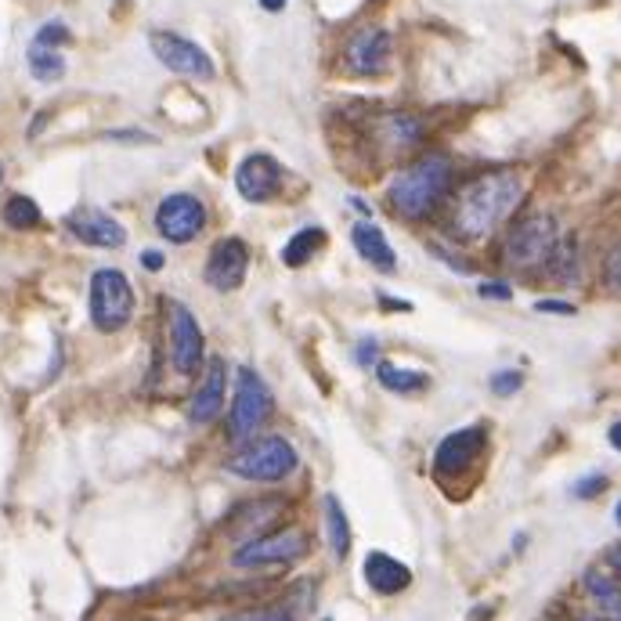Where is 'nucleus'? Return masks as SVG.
<instances>
[{
    "label": "nucleus",
    "instance_id": "obj_1",
    "mask_svg": "<svg viewBox=\"0 0 621 621\" xmlns=\"http://www.w3.org/2000/svg\"><path fill=\"white\" fill-rule=\"evenodd\" d=\"M524 196V181L513 171H492L462 185L451 207V235L459 243H481L517 210Z\"/></svg>",
    "mask_w": 621,
    "mask_h": 621
},
{
    "label": "nucleus",
    "instance_id": "obj_2",
    "mask_svg": "<svg viewBox=\"0 0 621 621\" xmlns=\"http://www.w3.org/2000/svg\"><path fill=\"white\" fill-rule=\"evenodd\" d=\"M451 188V160L442 152H431L423 160H415L412 166L398 171V177L390 181V210L405 221H423L442 207V199Z\"/></svg>",
    "mask_w": 621,
    "mask_h": 621
},
{
    "label": "nucleus",
    "instance_id": "obj_3",
    "mask_svg": "<svg viewBox=\"0 0 621 621\" xmlns=\"http://www.w3.org/2000/svg\"><path fill=\"white\" fill-rule=\"evenodd\" d=\"M134 319V289L131 278L116 268H101L90 275V322L101 333L127 330Z\"/></svg>",
    "mask_w": 621,
    "mask_h": 621
},
{
    "label": "nucleus",
    "instance_id": "obj_4",
    "mask_svg": "<svg viewBox=\"0 0 621 621\" xmlns=\"http://www.w3.org/2000/svg\"><path fill=\"white\" fill-rule=\"evenodd\" d=\"M297 470V448L286 437H257L228 459V473L243 481H282Z\"/></svg>",
    "mask_w": 621,
    "mask_h": 621
},
{
    "label": "nucleus",
    "instance_id": "obj_5",
    "mask_svg": "<svg viewBox=\"0 0 621 621\" xmlns=\"http://www.w3.org/2000/svg\"><path fill=\"white\" fill-rule=\"evenodd\" d=\"M560 239V228H557V218L552 213H527L510 228L506 235V246H502V257L510 268H542L546 264L549 250L557 246Z\"/></svg>",
    "mask_w": 621,
    "mask_h": 621
},
{
    "label": "nucleus",
    "instance_id": "obj_6",
    "mask_svg": "<svg viewBox=\"0 0 621 621\" xmlns=\"http://www.w3.org/2000/svg\"><path fill=\"white\" fill-rule=\"evenodd\" d=\"M275 412V398H271L268 383L257 376L253 369H239L235 376V401L228 415L232 437H250L268 423V415Z\"/></svg>",
    "mask_w": 621,
    "mask_h": 621
},
{
    "label": "nucleus",
    "instance_id": "obj_7",
    "mask_svg": "<svg viewBox=\"0 0 621 621\" xmlns=\"http://www.w3.org/2000/svg\"><path fill=\"white\" fill-rule=\"evenodd\" d=\"M308 552V535L300 527H282L261 538H250L235 549V568H268V563H293Z\"/></svg>",
    "mask_w": 621,
    "mask_h": 621
},
{
    "label": "nucleus",
    "instance_id": "obj_8",
    "mask_svg": "<svg viewBox=\"0 0 621 621\" xmlns=\"http://www.w3.org/2000/svg\"><path fill=\"white\" fill-rule=\"evenodd\" d=\"M207 224V210L196 196L188 191H177V196H166L156 210V228L166 243H191Z\"/></svg>",
    "mask_w": 621,
    "mask_h": 621
},
{
    "label": "nucleus",
    "instance_id": "obj_9",
    "mask_svg": "<svg viewBox=\"0 0 621 621\" xmlns=\"http://www.w3.org/2000/svg\"><path fill=\"white\" fill-rule=\"evenodd\" d=\"M152 54H156V59H160L171 73L196 76V80H210V76H213L210 54L202 51L199 44L177 37V33H152Z\"/></svg>",
    "mask_w": 621,
    "mask_h": 621
},
{
    "label": "nucleus",
    "instance_id": "obj_10",
    "mask_svg": "<svg viewBox=\"0 0 621 621\" xmlns=\"http://www.w3.org/2000/svg\"><path fill=\"white\" fill-rule=\"evenodd\" d=\"M484 426H462V431L448 434L434 451V473L437 477H456V473H467L473 467V459L484 451Z\"/></svg>",
    "mask_w": 621,
    "mask_h": 621
},
{
    "label": "nucleus",
    "instance_id": "obj_11",
    "mask_svg": "<svg viewBox=\"0 0 621 621\" xmlns=\"http://www.w3.org/2000/svg\"><path fill=\"white\" fill-rule=\"evenodd\" d=\"M65 228H70L76 239L87 243V246H98V250H120L127 243V228L109 218L105 210H95V207H80L65 218Z\"/></svg>",
    "mask_w": 621,
    "mask_h": 621
},
{
    "label": "nucleus",
    "instance_id": "obj_12",
    "mask_svg": "<svg viewBox=\"0 0 621 621\" xmlns=\"http://www.w3.org/2000/svg\"><path fill=\"white\" fill-rule=\"evenodd\" d=\"M246 271H250V250H246L243 239H221L210 250L207 261V282L218 293H232L246 282Z\"/></svg>",
    "mask_w": 621,
    "mask_h": 621
},
{
    "label": "nucleus",
    "instance_id": "obj_13",
    "mask_svg": "<svg viewBox=\"0 0 621 621\" xmlns=\"http://www.w3.org/2000/svg\"><path fill=\"white\" fill-rule=\"evenodd\" d=\"M171 355L181 376H196L202 361V330L185 303H171Z\"/></svg>",
    "mask_w": 621,
    "mask_h": 621
},
{
    "label": "nucleus",
    "instance_id": "obj_14",
    "mask_svg": "<svg viewBox=\"0 0 621 621\" xmlns=\"http://www.w3.org/2000/svg\"><path fill=\"white\" fill-rule=\"evenodd\" d=\"M235 188H239L243 199H250V202L275 199L282 191V166L264 152L246 156L239 163V171H235Z\"/></svg>",
    "mask_w": 621,
    "mask_h": 621
},
{
    "label": "nucleus",
    "instance_id": "obj_15",
    "mask_svg": "<svg viewBox=\"0 0 621 621\" xmlns=\"http://www.w3.org/2000/svg\"><path fill=\"white\" fill-rule=\"evenodd\" d=\"M347 70L358 76H376L390 65V33L387 29H361L344 51Z\"/></svg>",
    "mask_w": 621,
    "mask_h": 621
},
{
    "label": "nucleus",
    "instance_id": "obj_16",
    "mask_svg": "<svg viewBox=\"0 0 621 621\" xmlns=\"http://www.w3.org/2000/svg\"><path fill=\"white\" fill-rule=\"evenodd\" d=\"M224 380H228V372H224V358H210L207 372H202L199 380V390L191 394V405H188V420L202 426L210 420H218L221 409H224Z\"/></svg>",
    "mask_w": 621,
    "mask_h": 621
},
{
    "label": "nucleus",
    "instance_id": "obj_17",
    "mask_svg": "<svg viewBox=\"0 0 621 621\" xmlns=\"http://www.w3.org/2000/svg\"><path fill=\"white\" fill-rule=\"evenodd\" d=\"M365 582H369L372 593L394 596V593L409 589L412 571L405 568L401 560H394L390 552H369V557H365Z\"/></svg>",
    "mask_w": 621,
    "mask_h": 621
},
{
    "label": "nucleus",
    "instance_id": "obj_18",
    "mask_svg": "<svg viewBox=\"0 0 621 621\" xmlns=\"http://www.w3.org/2000/svg\"><path fill=\"white\" fill-rule=\"evenodd\" d=\"M351 243H355V250H358L361 257H365V261H369L372 268H380V271H394V268H398V261H394L390 243H387V235H383L372 221L355 224Z\"/></svg>",
    "mask_w": 621,
    "mask_h": 621
},
{
    "label": "nucleus",
    "instance_id": "obj_19",
    "mask_svg": "<svg viewBox=\"0 0 621 621\" xmlns=\"http://www.w3.org/2000/svg\"><path fill=\"white\" fill-rule=\"evenodd\" d=\"M542 268H546L549 275L560 282V286H574V282H579V271H582L579 239H574V235H560Z\"/></svg>",
    "mask_w": 621,
    "mask_h": 621
},
{
    "label": "nucleus",
    "instance_id": "obj_20",
    "mask_svg": "<svg viewBox=\"0 0 621 621\" xmlns=\"http://www.w3.org/2000/svg\"><path fill=\"white\" fill-rule=\"evenodd\" d=\"M585 593L600 604L604 614H621V579L614 571H604V568H589L585 571Z\"/></svg>",
    "mask_w": 621,
    "mask_h": 621
},
{
    "label": "nucleus",
    "instance_id": "obj_21",
    "mask_svg": "<svg viewBox=\"0 0 621 621\" xmlns=\"http://www.w3.org/2000/svg\"><path fill=\"white\" fill-rule=\"evenodd\" d=\"M376 380L383 383L387 390L394 394H420L431 387V376L420 369H398V365H390V361H380L376 365Z\"/></svg>",
    "mask_w": 621,
    "mask_h": 621
},
{
    "label": "nucleus",
    "instance_id": "obj_22",
    "mask_svg": "<svg viewBox=\"0 0 621 621\" xmlns=\"http://www.w3.org/2000/svg\"><path fill=\"white\" fill-rule=\"evenodd\" d=\"M322 243H325L322 228H314V224H311V228H300L286 246H282V264H286V268H303L314 253L322 250Z\"/></svg>",
    "mask_w": 621,
    "mask_h": 621
},
{
    "label": "nucleus",
    "instance_id": "obj_23",
    "mask_svg": "<svg viewBox=\"0 0 621 621\" xmlns=\"http://www.w3.org/2000/svg\"><path fill=\"white\" fill-rule=\"evenodd\" d=\"M29 73L37 76L40 84H54L65 76V59L59 48H44V44H33L29 48Z\"/></svg>",
    "mask_w": 621,
    "mask_h": 621
},
{
    "label": "nucleus",
    "instance_id": "obj_24",
    "mask_svg": "<svg viewBox=\"0 0 621 621\" xmlns=\"http://www.w3.org/2000/svg\"><path fill=\"white\" fill-rule=\"evenodd\" d=\"M325 524H330V542H333V552L336 557H347L351 552V524H347V513L336 495L325 499Z\"/></svg>",
    "mask_w": 621,
    "mask_h": 621
},
{
    "label": "nucleus",
    "instance_id": "obj_25",
    "mask_svg": "<svg viewBox=\"0 0 621 621\" xmlns=\"http://www.w3.org/2000/svg\"><path fill=\"white\" fill-rule=\"evenodd\" d=\"M0 218H4L8 228L29 232V228H37V224L44 221V213H40V207H37V202H33L29 196H11V199L4 202V213H0Z\"/></svg>",
    "mask_w": 621,
    "mask_h": 621
},
{
    "label": "nucleus",
    "instance_id": "obj_26",
    "mask_svg": "<svg viewBox=\"0 0 621 621\" xmlns=\"http://www.w3.org/2000/svg\"><path fill=\"white\" fill-rule=\"evenodd\" d=\"M521 387H524V372H517V369H502L492 376V390L499 394V398H510V394H517Z\"/></svg>",
    "mask_w": 621,
    "mask_h": 621
},
{
    "label": "nucleus",
    "instance_id": "obj_27",
    "mask_svg": "<svg viewBox=\"0 0 621 621\" xmlns=\"http://www.w3.org/2000/svg\"><path fill=\"white\" fill-rule=\"evenodd\" d=\"M33 44H44V48H62V44H70V29H65L62 22H48V26H40V33L33 37Z\"/></svg>",
    "mask_w": 621,
    "mask_h": 621
},
{
    "label": "nucleus",
    "instance_id": "obj_28",
    "mask_svg": "<svg viewBox=\"0 0 621 621\" xmlns=\"http://www.w3.org/2000/svg\"><path fill=\"white\" fill-rule=\"evenodd\" d=\"M221 621H289V614L282 611V607H253V611H239Z\"/></svg>",
    "mask_w": 621,
    "mask_h": 621
},
{
    "label": "nucleus",
    "instance_id": "obj_29",
    "mask_svg": "<svg viewBox=\"0 0 621 621\" xmlns=\"http://www.w3.org/2000/svg\"><path fill=\"white\" fill-rule=\"evenodd\" d=\"M604 488H607V477H604V473H593V477L574 481L571 495H574V499H593V495H600Z\"/></svg>",
    "mask_w": 621,
    "mask_h": 621
},
{
    "label": "nucleus",
    "instance_id": "obj_30",
    "mask_svg": "<svg viewBox=\"0 0 621 621\" xmlns=\"http://www.w3.org/2000/svg\"><path fill=\"white\" fill-rule=\"evenodd\" d=\"M604 286L611 293H621V246L611 250V257L604 261Z\"/></svg>",
    "mask_w": 621,
    "mask_h": 621
},
{
    "label": "nucleus",
    "instance_id": "obj_31",
    "mask_svg": "<svg viewBox=\"0 0 621 621\" xmlns=\"http://www.w3.org/2000/svg\"><path fill=\"white\" fill-rule=\"evenodd\" d=\"M477 293H481L484 300H510V297H513L510 282H484Z\"/></svg>",
    "mask_w": 621,
    "mask_h": 621
},
{
    "label": "nucleus",
    "instance_id": "obj_32",
    "mask_svg": "<svg viewBox=\"0 0 621 621\" xmlns=\"http://www.w3.org/2000/svg\"><path fill=\"white\" fill-rule=\"evenodd\" d=\"M535 311H549V314H574V303L568 300H538Z\"/></svg>",
    "mask_w": 621,
    "mask_h": 621
},
{
    "label": "nucleus",
    "instance_id": "obj_33",
    "mask_svg": "<svg viewBox=\"0 0 621 621\" xmlns=\"http://www.w3.org/2000/svg\"><path fill=\"white\" fill-rule=\"evenodd\" d=\"M141 264L149 268V271H160V268H163V253H160V250H145V253H141Z\"/></svg>",
    "mask_w": 621,
    "mask_h": 621
},
{
    "label": "nucleus",
    "instance_id": "obj_34",
    "mask_svg": "<svg viewBox=\"0 0 621 621\" xmlns=\"http://www.w3.org/2000/svg\"><path fill=\"white\" fill-rule=\"evenodd\" d=\"M358 358H361V365H372V361H376V340H365Z\"/></svg>",
    "mask_w": 621,
    "mask_h": 621
},
{
    "label": "nucleus",
    "instance_id": "obj_35",
    "mask_svg": "<svg viewBox=\"0 0 621 621\" xmlns=\"http://www.w3.org/2000/svg\"><path fill=\"white\" fill-rule=\"evenodd\" d=\"M607 568H611L618 579H621V546H614L611 552H607Z\"/></svg>",
    "mask_w": 621,
    "mask_h": 621
},
{
    "label": "nucleus",
    "instance_id": "obj_36",
    "mask_svg": "<svg viewBox=\"0 0 621 621\" xmlns=\"http://www.w3.org/2000/svg\"><path fill=\"white\" fill-rule=\"evenodd\" d=\"M607 442H611V448H618V451H621V423H614V426H611V434H607Z\"/></svg>",
    "mask_w": 621,
    "mask_h": 621
},
{
    "label": "nucleus",
    "instance_id": "obj_37",
    "mask_svg": "<svg viewBox=\"0 0 621 621\" xmlns=\"http://www.w3.org/2000/svg\"><path fill=\"white\" fill-rule=\"evenodd\" d=\"M261 8L264 11H282V8H286V0H261Z\"/></svg>",
    "mask_w": 621,
    "mask_h": 621
},
{
    "label": "nucleus",
    "instance_id": "obj_38",
    "mask_svg": "<svg viewBox=\"0 0 621 621\" xmlns=\"http://www.w3.org/2000/svg\"><path fill=\"white\" fill-rule=\"evenodd\" d=\"M582 621H621V614H589V618H582Z\"/></svg>",
    "mask_w": 621,
    "mask_h": 621
},
{
    "label": "nucleus",
    "instance_id": "obj_39",
    "mask_svg": "<svg viewBox=\"0 0 621 621\" xmlns=\"http://www.w3.org/2000/svg\"><path fill=\"white\" fill-rule=\"evenodd\" d=\"M614 521H618V527H621V502H618V510H614Z\"/></svg>",
    "mask_w": 621,
    "mask_h": 621
},
{
    "label": "nucleus",
    "instance_id": "obj_40",
    "mask_svg": "<svg viewBox=\"0 0 621 621\" xmlns=\"http://www.w3.org/2000/svg\"><path fill=\"white\" fill-rule=\"evenodd\" d=\"M0 177H4V166H0Z\"/></svg>",
    "mask_w": 621,
    "mask_h": 621
},
{
    "label": "nucleus",
    "instance_id": "obj_41",
    "mask_svg": "<svg viewBox=\"0 0 621 621\" xmlns=\"http://www.w3.org/2000/svg\"><path fill=\"white\" fill-rule=\"evenodd\" d=\"M322 621H333V618H322Z\"/></svg>",
    "mask_w": 621,
    "mask_h": 621
}]
</instances>
